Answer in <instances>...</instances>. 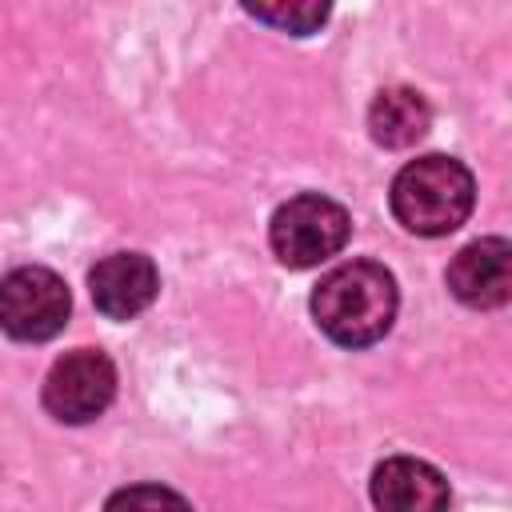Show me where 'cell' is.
I'll return each mask as SVG.
<instances>
[{
    "label": "cell",
    "mask_w": 512,
    "mask_h": 512,
    "mask_svg": "<svg viewBox=\"0 0 512 512\" xmlns=\"http://www.w3.org/2000/svg\"><path fill=\"white\" fill-rule=\"evenodd\" d=\"M396 280L376 260H348L312 288V320L340 348L376 344L396 320Z\"/></svg>",
    "instance_id": "6da1fadb"
},
{
    "label": "cell",
    "mask_w": 512,
    "mask_h": 512,
    "mask_svg": "<svg viewBox=\"0 0 512 512\" xmlns=\"http://www.w3.org/2000/svg\"><path fill=\"white\" fill-rule=\"evenodd\" d=\"M476 204L472 172L452 156H420L408 160L392 180V216L416 236H448L456 232Z\"/></svg>",
    "instance_id": "7a4b0ae2"
},
{
    "label": "cell",
    "mask_w": 512,
    "mask_h": 512,
    "mask_svg": "<svg viewBox=\"0 0 512 512\" xmlns=\"http://www.w3.org/2000/svg\"><path fill=\"white\" fill-rule=\"evenodd\" d=\"M348 232H352V220H348L344 204H336L320 192H300V196L284 200L268 224L272 252L288 268L324 264L328 256H336L348 244Z\"/></svg>",
    "instance_id": "3957f363"
},
{
    "label": "cell",
    "mask_w": 512,
    "mask_h": 512,
    "mask_svg": "<svg viewBox=\"0 0 512 512\" xmlns=\"http://www.w3.org/2000/svg\"><path fill=\"white\" fill-rule=\"evenodd\" d=\"M72 312L68 284L40 264H24L0 276V328L12 340L40 344L52 340Z\"/></svg>",
    "instance_id": "277c9868"
},
{
    "label": "cell",
    "mask_w": 512,
    "mask_h": 512,
    "mask_svg": "<svg viewBox=\"0 0 512 512\" xmlns=\"http://www.w3.org/2000/svg\"><path fill=\"white\" fill-rule=\"evenodd\" d=\"M116 396V368L96 348L64 352L44 376V408L60 424L96 420Z\"/></svg>",
    "instance_id": "5b68a950"
},
{
    "label": "cell",
    "mask_w": 512,
    "mask_h": 512,
    "mask_svg": "<svg viewBox=\"0 0 512 512\" xmlns=\"http://www.w3.org/2000/svg\"><path fill=\"white\" fill-rule=\"evenodd\" d=\"M448 288L468 308H500L512 296V244L484 236L464 244L448 264Z\"/></svg>",
    "instance_id": "8992f818"
},
{
    "label": "cell",
    "mask_w": 512,
    "mask_h": 512,
    "mask_svg": "<svg viewBox=\"0 0 512 512\" xmlns=\"http://www.w3.org/2000/svg\"><path fill=\"white\" fill-rule=\"evenodd\" d=\"M88 292L108 320H132L156 300L160 272L144 252H112L88 272Z\"/></svg>",
    "instance_id": "52a82bcc"
},
{
    "label": "cell",
    "mask_w": 512,
    "mask_h": 512,
    "mask_svg": "<svg viewBox=\"0 0 512 512\" xmlns=\"http://www.w3.org/2000/svg\"><path fill=\"white\" fill-rule=\"evenodd\" d=\"M372 504L376 512H448L452 492L428 460L392 456L372 472Z\"/></svg>",
    "instance_id": "ba28073f"
},
{
    "label": "cell",
    "mask_w": 512,
    "mask_h": 512,
    "mask_svg": "<svg viewBox=\"0 0 512 512\" xmlns=\"http://www.w3.org/2000/svg\"><path fill=\"white\" fill-rule=\"evenodd\" d=\"M432 112L416 88H384L368 104V132L380 148H412L424 140Z\"/></svg>",
    "instance_id": "9c48e42d"
},
{
    "label": "cell",
    "mask_w": 512,
    "mask_h": 512,
    "mask_svg": "<svg viewBox=\"0 0 512 512\" xmlns=\"http://www.w3.org/2000/svg\"><path fill=\"white\" fill-rule=\"evenodd\" d=\"M104 512H192V504L164 484H128L104 500Z\"/></svg>",
    "instance_id": "30bf717a"
},
{
    "label": "cell",
    "mask_w": 512,
    "mask_h": 512,
    "mask_svg": "<svg viewBox=\"0 0 512 512\" xmlns=\"http://www.w3.org/2000/svg\"><path fill=\"white\" fill-rule=\"evenodd\" d=\"M244 12L292 36H308L328 20V4H244Z\"/></svg>",
    "instance_id": "8fae6325"
}]
</instances>
